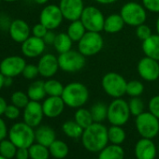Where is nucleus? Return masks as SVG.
<instances>
[{
	"label": "nucleus",
	"mask_w": 159,
	"mask_h": 159,
	"mask_svg": "<svg viewBox=\"0 0 159 159\" xmlns=\"http://www.w3.org/2000/svg\"><path fill=\"white\" fill-rule=\"evenodd\" d=\"M49 151L52 157L56 159H64L65 157L67 156L69 149L66 142L59 139H55L49 146Z\"/></svg>",
	"instance_id": "c85d7f7f"
},
{
	"label": "nucleus",
	"mask_w": 159,
	"mask_h": 159,
	"mask_svg": "<svg viewBox=\"0 0 159 159\" xmlns=\"http://www.w3.org/2000/svg\"><path fill=\"white\" fill-rule=\"evenodd\" d=\"M86 28L84 27V24L81 20H76L70 22L68 27H67V35L72 39L73 42H79L84 35L86 33Z\"/></svg>",
	"instance_id": "a878e982"
},
{
	"label": "nucleus",
	"mask_w": 159,
	"mask_h": 159,
	"mask_svg": "<svg viewBox=\"0 0 159 159\" xmlns=\"http://www.w3.org/2000/svg\"><path fill=\"white\" fill-rule=\"evenodd\" d=\"M13 84V78L11 77H5V87H10Z\"/></svg>",
	"instance_id": "3c124183"
},
{
	"label": "nucleus",
	"mask_w": 159,
	"mask_h": 159,
	"mask_svg": "<svg viewBox=\"0 0 159 159\" xmlns=\"http://www.w3.org/2000/svg\"><path fill=\"white\" fill-rule=\"evenodd\" d=\"M25 66L26 62L22 56H8L0 62V72L5 77L15 78L23 73Z\"/></svg>",
	"instance_id": "f8f14e48"
},
{
	"label": "nucleus",
	"mask_w": 159,
	"mask_h": 159,
	"mask_svg": "<svg viewBox=\"0 0 159 159\" xmlns=\"http://www.w3.org/2000/svg\"><path fill=\"white\" fill-rule=\"evenodd\" d=\"M142 5L146 11L159 13V0H142Z\"/></svg>",
	"instance_id": "37998d69"
},
{
	"label": "nucleus",
	"mask_w": 159,
	"mask_h": 159,
	"mask_svg": "<svg viewBox=\"0 0 159 159\" xmlns=\"http://www.w3.org/2000/svg\"><path fill=\"white\" fill-rule=\"evenodd\" d=\"M136 35L138 37L139 39H140L141 41L147 39L150 36H152V29L144 24L140 25H138L136 27Z\"/></svg>",
	"instance_id": "ea45409f"
},
{
	"label": "nucleus",
	"mask_w": 159,
	"mask_h": 159,
	"mask_svg": "<svg viewBox=\"0 0 159 159\" xmlns=\"http://www.w3.org/2000/svg\"><path fill=\"white\" fill-rule=\"evenodd\" d=\"M65 106L66 104L61 97H48L42 103L44 116L48 118H56L62 114Z\"/></svg>",
	"instance_id": "6ab92c4d"
},
{
	"label": "nucleus",
	"mask_w": 159,
	"mask_h": 159,
	"mask_svg": "<svg viewBox=\"0 0 159 159\" xmlns=\"http://www.w3.org/2000/svg\"><path fill=\"white\" fill-rule=\"evenodd\" d=\"M34 1L39 5H45L49 2V0H34Z\"/></svg>",
	"instance_id": "864d4df0"
},
{
	"label": "nucleus",
	"mask_w": 159,
	"mask_h": 159,
	"mask_svg": "<svg viewBox=\"0 0 159 159\" xmlns=\"http://www.w3.org/2000/svg\"><path fill=\"white\" fill-rule=\"evenodd\" d=\"M8 29L11 39L21 44L31 35V28L29 25L22 19H16L10 23Z\"/></svg>",
	"instance_id": "a211bd4d"
},
{
	"label": "nucleus",
	"mask_w": 159,
	"mask_h": 159,
	"mask_svg": "<svg viewBox=\"0 0 159 159\" xmlns=\"http://www.w3.org/2000/svg\"><path fill=\"white\" fill-rule=\"evenodd\" d=\"M7 134H8V129H7L6 123L1 117H0V141L5 139Z\"/></svg>",
	"instance_id": "de8ad7c7"
},
{
	"label": "nucleus",
	"mask_w": 159,
	"mask_h": 159,
	"mask_svg": "<svg viewBox=\"0 0 159 159\" xmlns=\"http://www.w3.org/2000/svg\"><path fill=\"white\" fill-rule=\"evenodd\" d=\"M59 68L65 72H77L85 66V56L79 51L70 50L66 52L60 53L58 56Z\"/></svg>",
	"instance_id": "1a4fd4ad"
},
{
	"label": "nucleus",
	"mask_w": 159,
	"mask_h": 159,
	"mask_svg": "<svg viewBox=\"0 0 159 159\" xmlns=\"http://www.w3.org/2000/svg\"><path fill=\"white\" fill-rule=\"evenodd\" d=\"M125 131L121 125H112L108 128V139L111 144L121 145L125 140Z\"/></svg>",
	"instance_id": "7c9ffc66"
},
{
	"label": "nucleus",
	"mask_w": 159,
	"mask_h": 159,
	"mask_svg": "<svg viewBox=\"0 0 159 159\" xmlns=\"http://www.w3.org/2000/svg\"><path fill=\"white\" fill-rule=\"evenodd\" d=\"M144 92V85L141 82L133 80V81L127 82L126 84V95L131 98L139 97Z\"/></svg>",
	"instance_id": "e433bc0d"
},
{
	"label": "nucleus",
	"mask_w": 159,
	"mask_h": 159,
	"mask_svg": "<svg viewBox=\"0 0 159 159\" xmlns=\"http://www.w3.org/2000/svg\"><path fill=\"white\" fill-rule=\"evenodd\" d=\"M64 85L57 80L49 79L45 82V91L48 97H61L64 91Z\"/></svg>",
	"instance_id": "72a5a7b5"
},
{
	"label": "nucleus",
	"mask_w": 159,
	"mask_h": 159,
	"mask_svg": "<svg viewBox=\"0 0 159 159\" xmlns=\"http://www.w3.org/2000/svg\"><path fill=\"white\" fill-rule=\"evenodd\" d=\"M2 1H5V2H8V3H11V2L17 1V0H2Z\"/></svg>",
	"instance_id": "6e6d98bb"
},
{
	"label": "nucleus",
	"mask_w": 159,
	"mask_h": 159,
	"mask_svg": "<svg viewBox=\"0 0 159 159\" xmlns=\"http://www.w3.org/2000/svg\"><path fill=\"white\" fill-rule=\"evenodd\" d=\"M64 16L59 6L53 4L45 6L39 14V23L45 25L49 30H54L58 28L61 25Z\"/></svg>",
	"instance_id": "9b49d317"
},
{
	"label": "nucleus",
	"mask_w": 159,
	"mask_h": 159,
	"mask_svg": "<svg viewBox=\"0 0 159 159\" xmlns=\"http://www.w3.org/2000/svg\"><path fill=\"white\" fill-rule=\"evenodd\" d=\"M158 151H159V145H158Z\"/></svg>",
	"instance_id": "13d9d810"
},
{
	"label": "nucleus",
	"mask_w": 159,
	"mask_h": 159,
	"mask_svg": "<svg viewBox=\"0 0 159 159\" xmlns=\"http://www.w3.org/2000/svg\"><path fill=\"white\" fill-rule=\"evenodd\" d=\"M131 113L128 103L123 98H114L108 106V121L112 125L123 126L129 120Z\"/></svg>",
	"instance_id": "39448f33"
},
{
	"label": "nucleus",
	"mask_w": 159,
	"mask_h": 159,
	"mask_svg": "<svg viewBox=\"0 0 159 159\" xmlns=\"http://www.w3.org/2000/svg\"><path fill=\"white\" fill-rule=\"evenodd\" d=\"M74 120L81 125L84 129L90 126L94 122L92 114L90 110L84 109V108H79L77 109L75 114H74Z\"/></svg>",
	"instance_id": "c756f323"
},
{
	"label": "nucleus",
	"mask_w": 159,
	"mask_h": 159,
	"mask_svg": "<svg viewBox=\"0 0 159 159\" xmlns=\"http://www.w3.org/2000/svg\"><path fill=\"white\" fill-rule=\"evenodd\" d=\"M125 25V23L122 18L121 14L113 13L109 15L107 18H105L103 31L109 34H117L124 28Z\"/></svg>",
	"instance_id": "5701e85b"
},
{
	"label": "nucleus",
	"mask_w": 159,
	"mask_h": 159,
	"mask_svg": "<svg viewBox=\"0 0 159 159\" xmlns=\"http://www.w3.org/2000/svg\"><path fill=\"white\" fill-rule=\"evenodd\" d=\"M35 139L38 143L49 147L56 139V135L51 126L40 125L35 131Z\"/></svg>",
	"instance_id": "4be33fe9"
},
{
	"label": "nucleus",
	"mask_w": 159,
	"mask_h": 159,
	"mask_svg": "<svg viewBox=\"0 0 159 159\" xmlns=\"http://www.w3.org/2000/svg\"><path fill=\"white\" fill-rule=\"evenodd\" d=\"M9 138L17 148H29L36 140L33 127L25 122L13 125L9 131Z\"/></svg>",
	"instance_id": "20e7f679"
},
{
	"label": "nucleus",
	"mask_w": 159,
	"mask_h": 159,
	"mask_svg": "<svg viewBox=\"0 0 159 159\" xmlns=\"http://www.w3.org/2000/svg\"><path fill=\"white\" fill-rule=\"evenodd\" d=\"M156 152V146L151 139L142 138L135 145V156L137 159H154Z\"/></svg>",
	"instance_id": "aec40b11"
},
{
	"label": "nucleus",
	"mask_w": 159,
	"mask_h": 159,
	"mask_svg": "<svg viewBox=\"0 0 159 159\" xmlns=\"http://www.w3.org/2000/svg\"><path fill=\"white\" fill-rule=\"evenodd\" d=\"M82 142L87 151L99 152L109 142L108 128L101 123H93L84 130Z\"/></svg>",
	"instance_id": "f257e3e1"
},
{
	"label": "nucleus",
	"mask_w": 159,
	"mask_h": 159,
	"mask_svg": "<svg viewBox=\"0 0 159 159\" xmlns=\"http://www.w3.org/2000/svg\"><path fill=\"white\" fill-rule=\"evenodd\" d=\"M58 6L64 19L69 22L80 20L85 8L83 0H60Z\"/></svg>",
	"instance_id": "4468645a"
},
{
	"label": "nucleus",
	"mask_w": 159,
	"mask_h": 159,
	"mask_svg": "<svg viewBox=\"0 0 159 159\" xmlns=\"http://www.w3.org/2000/svg\"><path fill=\"white\" fill-rule=\"evenodd\" d=\"M15 157L16 159H28L30 157L28 148H18Z\"/></svg>",
	"instance_id": "49530a36"
},
{
	"label": "nucleus",
	"mask_w": 159,
	"mask_h": 159,
	"mask_svg": "<svg viewBox=\"0 0 159 159\" xmlns=\"http://www.w3.org/2000/svg\"><path fill=\"white\" fill-rule=\"evenodd\" d=\"M104 40L99 32L86 31L78 42V51L85 57L97 55L102 50Z\"/></svg>",
	"instance_id": "423d86ee"
},
{
	"label": "nucleus",
	"mask_w": 159,
	"mask_h": 159,
	"mask_svg": "<svg viewBox=\"0 0 159 159\" xmlns=\"http://www.w3.org/2000/svg\"><path fill=\"white\" fill-rule=\"evenodd\" d=\"M38 67L40 76L46 79H50L53 77L59 69L58 57L52 53L42 54L39 60Z\"/></svg>",
	"instance_id": "f3484780"
},
{
	"label": "nucleus",
	"mask_w": 159,
	"mask_h": 159,
	"mask_svg": "<svg viewBox=\"0 0 159 159\" xmlns=\"http://www.w3.org/2000/svg\"><path fill=\"white\" fill-rule=\"evenodd\" d=\"M96 1L99 4H102V5H110V4L115 3L117 0H96Z\"/></svg>",
	"instance_id": "8fccbe9b"
},
{
	"label": "nucleus",
	"mask_w": 159,
	"mask_h": 159,
	"mask_svg": "<svg viewBox=\"0 0 159 159\" xmlns=\"http://www.w3.org/2000/svg\"><path fill=\"white\" fill-rule=\"evenodd\" d=\"M72 39L69 38L67 33H59L56 34V38L53 43V47L55 51L60 54L66 52L72 48Z\"/></svg>",
	"instance_id": "bb28decb"
},
{
	"label": "nucleus",
	"mask_w": 159,
	"mask_h": 159,
	"mask_svg": "<svg viewBox=\"0 0 159 159\" xmlns=\"http://www.w3.org/2000/svg\"><path fill=\"white\" fill-rule=\"evenodd\" d=\"M66 106L73 109L82 108L89 99L88 88L82 83L73 82L64 87L61 96Z\"/></svg>",
	"instance_id": "f03ea898"
},
{
	"label": "nucleus",
	"mask_w": 159,
	"mask_h": 159,
	"mask_svg": "<svg viewBox=\"0 0 159 159\" xmlns=\"http://www.w3.org/2000/svg\"><path fill=\"white\" fill-rule=\"evenodd\" d=\"M27 96L30 100L33 101H41L47 96L45 91V82L43 81H35L32 83L27 89Z\"/></svg>",
	"instance_id": "393cba45"
},
{
	"label": "nucleus",
	"mask_w": 159,
	"mask_h": 159,
	"mask_svg": "<svg viewBox=\"0 0 159 159\" xmlns=\"http://www.w3.org/2000/svg\"><path fill=\"white\" fill-rule=\"evenodd\" d=\"M7 106H8V104H7L5 98H3L1 96H0V116L4 114Z\"/></svg>",
	"instance_id": "09e8293b"
},
{
	"label": "nucleus",
	"mask_w": 159,
	"mask_h": 159,
	"mask_svg": "<svg viewBox=\"0 0 159 159\" xmlns=\"http://www.w3.org/2000/svg\"><path fill=\"white\" fill-rule=\"evenodd\" d=\"M22 75L26 80H35L39 75L38 65L26 64L25 67L24 68V71H23Z\"/></svg>",
	"instance_id": "58836bf2"
},
{
	"label": "nucleus",
	"mask_w": 159,
	"mask_h": 159,
	"mask_svg": "<svg viewBox=\"0 0 159 159\" xmlns=\"http://www.w3.org/2000/svg\"><path fill=\"white\" fill-rule=\"evenodd\" d=\"M90 111L95 123H102L107 119L108 106L103 102H97L92 106Z\"/></svg>",
	"instance_id": "2f4dec72"
},
{
	"label": "nucleus",
	"mask_w": 159,
	"mask_h": 159,
	"mask_svg": "<svg viewBox=\"0 0 159 159\" xmlns=\"http://www.w3.org/2000/svg\"><path fill=\"white\" fill-rule=\"evenodd\" d=\"M44 113L42 104H40L39 101L30 100L26 107L24 109V122L33 128L40 125Z\"/></svg>",
	"instance_id": "2eb2a0df"
},
{
	"label": "nucleus",
	"mask_w": 159,
	"mask_h": 159,
	"mask_svg": "<svg viewBox=\"0 0 159 159\" xmlns=\"http://www.w3.org/2000/svg\"><path fill=\"white\" fill-rule=\"evenodd\" d=\"M155 28H156V32H157V34L159 35V16H158V18H157V20H156Z\"/></svg>",
	"instance_id": "5fc2aeb1"
},
{
	"label": "nucleus",
	"mask_w": 159,
	"mask_h": 159,
	"mask_svg": "<svg viewBox=\"0 0 159 159\" xmlns=\"http://www.w3.org/2000/svg\"><path fill=\"white\" fill-rule=\"evenodd\" d=\"M55 38H56V34L53 32V30H48L46 35L43 37V40L46 45H53Z\"/></svg>",
	"instance_id": "a18cd8bd"
},
{
	"label": "nucleus",
	"mask_w": 159,
	"mask_h": 159,
	"mask_svg": "<svg viewBox=\"0 0 159 159\" xmlns=\"http://www.w3.org/2000/svg\"><path fill=\"white\" fill-rule=\"evenodd\" d=\"M149 111L159 119V95L152 97L149 101Z\"/></svg>",
	"instance_id": "79ce46f5"
},
{
	"label": "nucleus",
	"mask_w": 159,
	"mask_h": 159,
	"mask_svg": "<svg viewBox=\"0 0 159 159\" xmlns=\"http://www.w3.org/2000/svg\"><path fill=\"white\" fill-rule=\"evenodd\" d=\"M3 87H5V76L0 72V91Z\"/></svg>",
	"instance_id": "603ef678"
},
{
	"label": "nucleus",
	"mask_w": 159,
	"mask_h": 159,
	"mask_svg": "<svg viewBox=\"0 0 159 159\" xmlns=\"http://www.w3.org/2000/svg\"><path fill=\"white\" fill-rule=\"evenodd\" d=\"M17 149L18 148L11 139H3L0 141V154L8 159L15 157Z\"/></svg>",
	"instance_id": "f704fd0d"
},
{
	"label": "nucleus",
	"mask_w": 159,
	"mask_h": 159,
	"mask_svg": "<svg viewBox=\"0 0 159 159\" xmlns=\"http://www.w3.org/2000/svg\"><path fill=\"white\" fill-rule=\"evenodd\" d=\"M46 48L43 39L30 36L26 40L22 43L21 51L23 54L28 58H36L41 56Z\"/></svg>",
	"instance_id": "dca6fc26"
},
{
	"label": "nucleus",
	"mask_w": 159,
	"mask_h": 159,
	"mask_svg": "<svg viewBox=\"0 0 159 159\" xmlns=\"http://www.w3.org/2000/svg\"><path fill=\"white\" fill-rule=\"evenodd\" d=\"M138 73L141 79L146 82H154L159 78L158 61L144 56L138 63Z\"/></svg>",
	"instance_id": "ddd939ff"
},
{
	"label": "nucleus",
	"mask_w": 159,
	"mask_h": 159,
	"mask_svg": "<svg viewBox=\"0 0 159 159\" xmlns=\"http://www.w3.org/2000/svg\"><path fill=\"white\" fill-rule=\"evenodd\" d=\"M80 20L82 21L87 31L100 33L104 29L105 17L101 11H99L97 7H85Z\"/></svg>",
	"instance_id": "9d476101"
},
{
	"label": "nucleus",
	"mask_w": 159,
	"mask_h": 159,
	"mask_svg": "<svg viewBox=\"0 0 159 159\" xmlns=\"http://www.w3.org/2000/svg\"><path fill=\"white\" fill-rule=\"evenodd\" d=\"M124 158H125V151L121 147V145L111 144V145H107L99 152L98 159H124Z\"/></svg>",
	"instance_id": "b1692460"
},
{
	"label": "nucleus",
	"mask_w": 159,
	"mask_h": 159,
	"mask_svg": "<svg viewBox=\"0 0 159 159\" xmlns=\"http://www.w3.org/2000/svg\"><path fill=\"white\" fill-rule=\"evenodd\" d=\"M1 1H2V0H0V3H1Z\"/></svg>",
	"instance_id": "bf43d9fd"
},
{
	"label": "nucleus",
	"mask_w": 159,
	"mask_h": 159,
	"mask_svg": "<svg viewBox=\"0 0 159 159\" xmlns=\"http://www.w3.org/2000/svg\"><path fill=\"white\" fill-rule=\"evenodd\" d=\"M136 128L139 134L145 139H153L159 133V119L150 111H143L136 117Z\"/></svg>",
	"instance_id": "6e6552de"
},
{
	"label": "nucleus",
	"mask_w": 159,
	"mask_h": 159,
	"mask_svg": "<svg viewBox=\"0 0 159 159\" xmlns=\"http://www.w3.org/2000/svg\"><path fill=\"white\" fill-rule=\"evenodd\" d=\"M4 115L10 120H15L20 116V108L16 107L13 104L8 105L5 110Z\"/></svg>",
	"instance_id": "a19ab883"
},
{
	"label": "nucleus",
	"mask_w": 159,
	"mask_h": 159,
	"mask_svg": "<svg viewBox=\"0 0 159 159\" xmlns=\"http://www.w3.org/2000/svg\"><path fill=\"white\" fill-rule=\"evenodd\" d=\"M29 155L31 159H49L51 155L49 147L39 143H33L29 148Z\"/></svg>",
	"instance_id": "473e14b6"
},
{
	"label": "nucleus",
	"mask_w": 159,
	"mask_h": 159,
	"mask_svg": "<svg viewBox=\"0 0 159 159\" xmlns=\"http://www.w3.org/2000/svg\"><path fill=\"white\" fill-rule=\"evenodd\" d=\"M142 51L145 56L159 61V35H152L142 41Z\"/></svg>",
	"instance_id": "412c9836"
},
{
	"label": "nucleus",
	"mask_w": 159,
	"mask_h": 159,
	"mask_svg": "<svg viewBox=\"0 0 159 159\" xmlns=\"http://www.w3.org/2000/svg\"><path fill=\"white\" fill-rule=\"evenodd\" d=\"M126 84L125 79L116 72L106 73L101 80L104 92L113 98H120L126 94Z\"/></svg>",
	"instance_id": "7ed1b4c3"
},
{
	"label": "nucleus",
	"mask_w": 159,
	"mask_h": 159,
	"mask_svg": "<svg viewBox=\"0 0 159 159\" xmlns=\"http://www.w3.org/2000/svg\"><path fill=\"white\" fill-rule=\"evenodd\" d=\"M48 28L43 25L41 23H39L37 25H35L32 29H31V34L32 36H35V37H38V38H40V39H43V37L46 35V33L48 32Z\"/></svg>",
	"instance_id": "c03bdc74"
},
{
	"label": "nucleus",
	"mask_w": 159,
	"mask_h": 159,
	"mask_svg": "<svg viewBox=\"0 0 159 159\" xmlns=\"http://www.w3.org/2000/svg\"><path fill=\"white\" fill-rule=\"evenodd\" d=\"M120 14L125 25L134 27L144 24L147 19L146 9L143 7V5L137 2L125 3L122 7Z\"/></svg>",
	"instance_id": "0eeeda50"
},
{
	"label": "nucleus",
	"mask_w": 159,
	"mask_h": 159,
	"mask_svg": "<svg viewBox=\"0 0 159 159\" xmlns=\"http://www.w3.org/2000/svg\"><path fill=\"white\" fill-rule=\"evenodd\" d=\"M0 159H8V158H6V157H4V156H2L1 154H0Z\"/></svg>",
	"instance_id": "4d7b16f0"
},
{
	"label": "nucleus",
	"mask_w": 159,
	"mask_h": 159,
	"mask_svg": "<svg viewBox=\"0 0 159 159\" xmlns=\"http://www.w3.org/2000/svg\"><path fill=\"white\" fill-rule=\"evenodd\" d=\"M128 106L130 113L133 116L137 117L144 111V103L139 97L132 98L128 102Z\"/></svg>",
	"instance_id": "4c0bfd02"
},
{
	"label": "nucleus",
	"mask_w": 159,
	"mask_h": 159,
	"mask_svg": "<svg viewBox=\"0 0 159 159\" xmlns=\"http://www.w3.org/2000/svg\"><path fill=\"white\" fill-rule=\"evenodd\" d=\"M62 129L65 135L71 139L82 138L84 130L75 120L66 121L62 125Z\"/></svg>",
	"instance_id": "cd10ccee"
},
{
	"label": "nucleus",
	"mask_w": 159,
	"mask_h": 159,
	"mask_svg": "<svg viewBox=\"0 0 159 159\" xmlns=\"http://www.w3.org/2000/svg\"><path fill=\"white\" fill-rule=\"evenodd\" d=\"M11 104L15 105L16 107L20 109H25L29 103L30 98H28L27 93H25L23 91H15L11 97Z\"/></svg>",
	"instance_id": "c9c22d12"
}]
</instances>
